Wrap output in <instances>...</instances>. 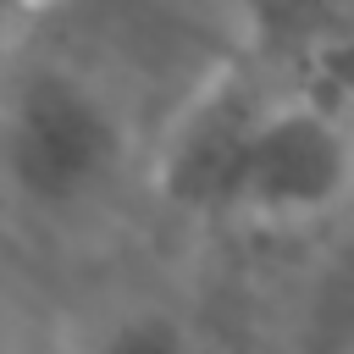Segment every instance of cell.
<instances>
[{
  "instance_id": "1",
  "label": "cell",
  "mask_w": 354,
  "mask_h": 354,
  "mask_svg": "<svg viewBox=\"0 0 354 354\" xmlns=\"http://www.w3.org/2000/svg\"><path fill=\"white\" fill-rule=\"evenodd\" d=\"M133 155L122 100L61 55L22 61L0 88V183L44 221H77L116 194Z\"/></svg>"
},
{
  "instance_id": "2",
  "label": "cell",
  "mask_w": 354,
  "mask_h": 354,
  "mask_svg": "<svg viewBox=\"0 0 354 354\" xmlns=\"http://www.w3.org/2000/svg\"><path fill=\"white\" fill-rule=\"evenodd\" d=\"M354 188V144L332 105H266L238 171L232 210L260 221H315Z\"/></svg>"
},
{
  "instance_id": "3",
  "label": "cell",
  "mask_w": 354,
  "mask_h": 354,
  "mask_svg": "<svg viewBox=\"0 0 354 354\" xmlns=\"http://www.w3.org/2000/svg\"><path fill=\"white\" fill-rule=\"evenodd\" d=\"M260 111L266 105L238 77L210 83L183 111V122L166 138V155H160V188H166V199L183 205V210H232L238 171H243V155H249Z\"/></svg>"
},
{
  "instance_id": "4",
  "label": "cell",
  "mask_w": 354,
  "mask_h": 354,
  "mask_svg": "<svg viewBox=\"0 0 354 354\" xmlns=\"http://www.w3.org/2000/svg\"><path fill=\"white\" fill-rule=\"evenodd\" d=\"M83 354H199V337L183 315L144 304V310H122L116 321H105Z\"/></svg>"
},
{
  "instance_id": "5",
  "label": "cell",
  "mask_w": 354,
  "mask_h": 354,
  "mask_svg": "<svg viewBox=\"0 0 354 354\" xmlns=\"http://www.w3.org/2000/svg\"><path fill=\"white\" fill-rule=\"evenodd\" d=\"M0 354H11V321L0 315Z\"/></svg>"
},
{
  "instance_id": "6",
  "label": "cell",
  "mask_w": 354,
  "mask_h": 354,
  "mask_svg": "<svg viewBox=\"0 0 354 354\" xmlns=\"http://www.w3.org/2000/svg\"><path fill=\"white\" fill-rule=\"evenodd\" d=\"M17 6H22V0H0V28H6V17H11Z\"/></svg>"
}]
</instances>
